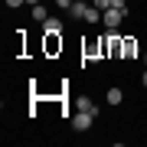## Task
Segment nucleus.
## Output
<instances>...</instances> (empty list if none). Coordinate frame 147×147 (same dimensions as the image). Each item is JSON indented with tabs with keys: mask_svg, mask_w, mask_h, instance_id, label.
<instances>
[{
	"mask_svg": "<svg viewBox=\"0 0 147 147\" xmlns=\"http://www.w3.org/2000/svg\"><path fill=\"white\" fill-rule=\"evenodd\" d=\"M121 20H124V13H121V10H115V7H108V10L101 13V23L108 26V33H115V30L121 26Z\"/></svg>",
	"mask_w": 147,
	"mask_h": 147,
	"instance_id": "nucleus-1",
	"label": "nucleus"
},
{
	"mask_svg": "<svg viewBox=\"0 0 147 147\" xmlns=\"http://www.w3.org/2000/svg\"><path fill=\"white\" fill-rule=\"evenodd\" d=\"M92 121H95L92 111H75V115H72V127H75V131H88Z\"/></svg>",
	"mask_w": 147,
	"mask_h": 147,
	"instance_id": "nucleus-2",
	"label": "nucleus"
},
{
	"mask_svg": "<svg viewBox=\"0 0 147 147\" xmlns=\"http://www.w3.org/2000/svg\"><path fill=\"white\" fill-rule=\"evenodd\" d=\"M92 0H75L72 7H69V16H75V20H85V10H88Z\"/></svg>",
	"mask_w": 147,
	"mask_h": 147,
	"instance_id": "nucleus-3",
	"label": "nucleus"
},
{
	"mask_svg": "<svg viewBox=\"0 0 147 147\" xmlns=\"http://www.w3.org/2000/svg\"><path fill=\"white\" fill-rule=\"evenodd\" d=\"M42 30H46V36H49V33H62V26H59V20H56V16L42 20Z\"/></svg>",
	"mask_w": 147,
	"mask_h": 147,
	"instance_id": "nucleus-4",
	"label": "nucleus"
},
{
	"mask_svg": "<svg viewBox=\"0 0 147 147\" xmlns=\"http://www.w3.org/2000/svg\"><path fill=\"white\" fill-rule=\"evenodd\" d=\"M75 111H92V115H98V111H95V105H92V98H85V95L75 101Z\"/></svg>",
	"mask_w": 147,
	"mask_h": 147,
	"instance_id": "nucleus-5",
	"label": "nucleus"
},
{
	"mask_svg": "<svg viewBox=\"0 0 147 147\" xmlns=\"http://www.w3.org/2000/svg\"><path fill=\"white\" fill-rule=\"evenodd\" d=\"M98 20H101V10L88 3V10H85V23H98Z\"/></svg>",
	"mask_w": 147,
	"mask_h": 147,
	"instance_id": "nucleus-6",
	"label": "nucleus"
},
{
	"mask_svg": "<svg viewBox=\"0 0 147 147\" xmlns=\"http://www.w3.org/2000/svg\"><path fill=\"white\" fill-rule=\"evenodd\" d=\"M124 101V92L121 88H108V105H121Z\"/></svg>",
	"mask_w": 147,
	"mask_h": 147,
	"instance_id": "nucleus-7",
	"label": "nucleus"
},
{
	"mask_svg": "<svg viewBox=\"0 0 147 147\" xmlns=\"http://www.w3.org/2000/svg\"><path fill=\"white\" fill-rule=\"evenodd\" d=\"M134 49H137V46H134V39H124V42H121V56H124V59H131V56H134Z\"/></svg>",
	"mask_w": 147,
	"mask_h": 147,
	"instance_id": "nucleus-8",
	"label": "nucleus"
},
{
	"mask_svg": "<svg viewBox=\"0 0 147 147\" xmlns=\"http://www.w3.org/2000/svg\"><path fill=\"white\" fill-rule=\"evenodd\" d=\"M33 20H39V23H42V20H49V13H46V7H39V3L33 7Z\"/></svg>",
	"mask_w": 147,
	"mask_h": 147,
	"instance_id": "nucleus-9",
	"label": "nucleus"
},
{
	"mask_svg": "<svg viewBox=\"0 0 147 147\" xmlns=\"http://www.w3.org/2000/svg\"><path fill=\"white\" fill-rule=\"evenodd\" d=\"M111 7H115V10H121V13H127V0H111Z\"/></svg>",
	"mask_w": 147,
	"mask_h": 147,
	"instance_id": "nucleus-10",
	"label": "nucleus"
},
{
	"mask_svg": "<svg viewBox=\"0 0 147 147\" xmlns=\"http://www.w3.org/2000/svg\"><path fill=\"white\" fill-rule=\"evenodd\" d=\"M92 3L98 7V10H108V7H111V0H92Z\"/></svg>",
	"mask_w": 147,
	"mask_h": 147,
	"instance_id": "nucleus-11",
	"label": "nucleus"
},
{
	"mask_svg": "<svg viewBox=\"0 0 147 147\" xmlns=\"http://www.w3.org/2000/svg\"><path fill=\"white\" fill-rule=\"evenodd\" d=\"M26 0H7V7H23Z\"/></svg>",
	"mask_w": 147,
	"mask_h": 147,
	"instance_id": "nucleus-12",
	"label": "nucleus"
},
{
	"mask_svg": "<svg viewBox=\"0 0 147 147\" xmlns=\"http://www.w3.org/2000/svg\"><path fill=\"white\" fill-rule=\"evenodd\" d=\"M75 0H56V7H72Z\"/></svg>",
	"mask_w": 147,
	"mask_h": 147,
	"instance_id": "nucleus-13",
	"label": "nucleus"
},
{
	"mask_svg": "<svg viewBox=\"0 0 147 147\" xmlns=\"http://www.w3.org/2000/svg\"><path fill=\"white\" fill-rule=\"evenodd\" d=\"M26 3H30V7H36V3H39V0H26Z\"/></svg>",
	"mask_w": 147,
	"mask_h": 147,
	"instance_id": "nucleus-14",
	"label": "nucleus"
},
{
	"mask_svg": "<svg viewBox=\"0 0 147 147\" xmlns=\"http://www.w3.org/2000/svg\"><path fill=\"white\" fill-rule=\"evenodd\" d=\"M141 82H144V88H147V72H144V79H141Z\"/></svg>",
	"mask_w": 147,
	"mask_h": 147,
	"instance_id": "nucleus-15",
	"label": "nucleus"
},
{
	"mask_svg": "<svg viewBox=\"0 0 147 147\" xmlns=\"http://www.w3.org/2000/svg\"><path fill=\"white\" fill-rule=\"evenodd\" d=\"M144 65H147V56H144Z\"/></svg>",
	"mask_w": 147,
	"mask_h": 147,
	"instance_id": "nucleus-16",
	"label": "nucleus"
}]
</instances>
